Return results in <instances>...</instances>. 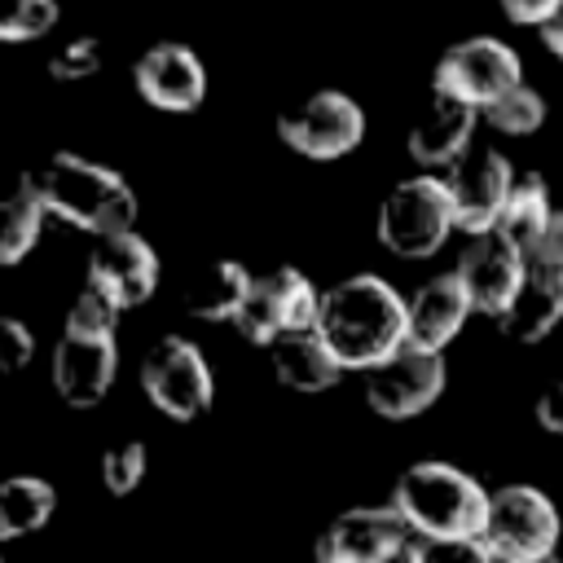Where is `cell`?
I'll list each match as a JSON object with an SVG mask.
<instances>
[{
  "label": "cell",
  "instance_id": "6da1fadb",
  "mask_svg": "<svg viewBox=\"0 0 563 563\" xmlns=\"http://www.w3.org/2000/svg\"><path fill=\"white\" fill-rule=\"evenodd\" d=\"M343 369H374L409 343V299L378 273H352L321 290L317 325Z\"/></svg>",
  "mask_w": 563,
  "mask_h": 563
},
{
  "label": "cell",
  "instance_id": "7a4b0ae2",
  "mask_svg": "<svg viewBox=\"0 0 563 563\" xmlns=\"http://www.w3.org/2000/svg\"><path fill=\"white\" fill-rule=\"evenodd\" d=\"M31 189L40 194L44 211L53 220H66L92 238H106V233H123L136 224V194L132 185L97 163V158H84V154H70V150H57L48 154L35 172H26Z\"/></svg>",
  "mask_w": 563,
  "mask_h": 563
},
{
  "label": "cell",
  "instance_id": "3957f363",
  "mask_svg": "<svg viewBox=\"0 0 563 563\" xmlns=\"http://www.w3.org/2000/svg\"><path fill=\"white\" fill-rule=\"evenodd\" d=\"M391 506L405 515L413 537H479L488 488L453 462L422 457L396 475Z\"/></svg>",
  "mask_w": 563,
  "mask_h": 563
},
{
  "label": "cell",
  "instance_id": "277c9868",
  "mask_svg": "<svg viewBox=\"0 0 563 563\" xmlns=\"http://www.w3.org/2000/svg\"><path fill=\"white\" fill-rule=\"evenodd\" d=\"M453 229H457L453 198H449L444 176H435V172H418V176H405L400 185H391L387 198L378 202V220H374L378 242L396 260H431L449 242Z\"/></svg>",
  "mask_w": 563,
  "mask_h": 563
},
{
  "label": "cell",
  "instance_id": "5b68a950",
  "mask_svg": "<svg viewBox=\"0 0 563 563\" xmlns=\"http://www.w3.org/2000/svg\"><path fill=\"white\" fill-rule=\"evenodd\" d=\"M479 537L497 563H528L559 550L563 519L559 506L537 484H501L488 493V515Z\"/></svg>",
  "mask_w": 563,
  "mask_h": 563
},
{
  "label": "cell",
  "instance_id": "8992f818",
  "mask_svg": "<svg viewBox=\"0 0 563 563\" xmlns=\"http://www.w3.org/2000/svg\"><path fill=\"white\" fill-rule=\"evenodd\" d=\"M141 387L150 405L176 422H194L216 400V374L207 352L185 334H163L141 361Z\"/></svg>",
  "mask_w": 563,
  "mask_h": 563
},
{
  "label": "cell",
  "instance_id": "52a82bcc",
  "mask_svg": "<svg viewBox=\"0 0 563 563\" xmlns=\"http://www.w3.org/2000/svg\"><path fill=\"white\" fill-rule=\"evenodd\" d=\"M515 84H523V62L497 35H466V40L449 44L431 70V92L457 97L475 110L493 106Z\"/></svg>",
  "mask_w": 563,
  "mask_h": 563
},
{
  "label": "cell",
  "instance_id": "ba28073f",
  "mask_svg": "<svg viewBox=\"0 0 563 563\" xmlns=\"http://www.w3.org/2000/svg\"><path fill=\"white\" fill-rule=\"evenodd\" d=\"M277 136L286 150L312 163H334L365 141V110L356 97L339 88H321L277 114Z\"/></svg>",
  "mask_w": 563,
  "mask_h": 563
},
{
  "label": "cell",
  "instance_id": "9c48e42d",
  "mask_svg": "<svg viewBox=\"0 0 563 563\" xmlns=\"http://www.w3.org/2000/svg\"><path fill=\"white\" fill-rule=\"evenodd\" d=\"M317 308H321V290L308 282L303 268H273V273H255L251 295L238 312V334L255 347H268L282 334L295 330H312L317 325Z\"/></svg>",
  "mask_w": 563,
  "mask_h": 563
},
{
  "label": "cell",
  "instance_id": "30bf717a",
  "mask_svg": "<svg viewBox=\"0 0 563 563\" xmlns=\"http://www.w3.org/2000/svg\"><path fill=\"white\" fill-rule=\"evenodd\" d=\"M444 383H449L444 352H427L418 343H405L400 352H391L387 361L365 369V405L391 422L418 418L440 400Z\"/></svg>",
  "mask_w": 563,
  "mask_h": 563
},
{
  "label": "cell",
  "instance_id": "8fae6325",
  "mask_svg": "<svg viewBox=\"0 0 563 563\" xmlns=\"http://www.w3.org/2000/svg\"><path fill=\"white\" fill-rule=\"evenodd\" d=\"M409 541H413V528L391 501L347 506L321 528L312 559L317 563H396Z\"/></svg>",
  "mask_w": 563,
  "mask_h": 563
},
{
  "label": "cell",
  "instance_id": "7c38bea8",
  "mask_svg": "<svg viewBox=\"0 0 563 563\" xmlns=\"http://www.w3.org/2000/svg\"><path fill=\"white\" fill-rule=\"evenodd\" d=\"M453 273L462 282V290L471 295V308L479 317H493L497 321L510 308V299L519 295L523 277H528V255H523V246L510 233L488 229V233L466 238Z\"/></svg>",
  "mask_w": 563,
  "mask_h": 563
},
{
  "label": "cell",
  "instance_id": "4fadbf2b",
  "mask_svg": "<svg viewBox=\"0 0 563 563\" xmlns=\"http://www.w3.org/2000/svg\"><path fill=\"white\" fill-rule=\"evenodd\" d=\"M515 176H519V172L510 167V158H506L501 150H475V145H471V150L444 172V185H449V198H453L457 233L475 238V233L497 229Z\"/></svg>",
  "mask_w": 563,
  "mask_h": 563
},
{
  "label": "cell",
  "instance_id": "5bb4252c",
  "mask_svg": "<svg viewBox=\"0 0 563 563\" xmlns=\"http://www.w3.org/2000/svg\"><path fill=\"white\" fill-rule=\"evenodd\" d=\"M158 273H163L158 251L136 229H123V233L97 238V246L88 251V282L84 286L101 290L106 299H114L128 312V308H141L154 299Z\"/></svg>",
  "mask_w": 563,
  "mask_h": 563
},
{
  "label": "cell",
  "instance_id": "9a60e30c",
  "mask_svg": "<svg viewBox=\"0 0 563 563\" xmlns=\"http://www.w3.org/2000/svg\"><path fill=\"white\" fill-rule=\"evenodd\" d=\"M132 84H136L145 106H154L163 114H189L207 97V66L189 44L158 40L136 57Z\"/></svg>",
  "mask_w": 563,
  "mask_h": 563
},
{
  "label": "cell",
  "instance_id": "2e32d148",
  "mask_svg": "<svg viewBox=\"0 0 563 563\" xmlns=\"http://www.w3.org/2000/svg\"><path fill=\"white\" fill-rule=\"evenodd\" d=\"M119 374V334H66L53 347L48 361V378L53 391L70 405V409H92L106 400V391L114 387Z\"/></svg>",
  "mask_w": 563,
  "mask_h": 563
},
{
  "label": "cell",
  "instance_id": "e0dca14e",
  "mask_svg": "<svg viewBox=\"0 0 563 563\" xmlns=\"http://www.w3.org/2000/svg\"><path fill=\"white\" fill-rule=\"evenodd\" d=\"M475 123H479L475 106L444 97V92H431L427 110L409 123L405 150L422 172H449L475 145Z\"/></svg>",
  "mask_w": 563,
  "mask_h": 563
},
{
  "label": "cell",
  "instance_id": "ac0fdd59",
  "mask_svg": "<svg viewBox=\"0 0 563 563\" xmlns=\"http://www.w3.org/2000/svg\"><path fill=\"white\" fill-rule=\"evenodd\" d=\"M471 295L462 290L457 273H440V277H427L413 295H409V343L427 347V352H444L466 317H471Z\"/></svg>",
  "mask_w": 563,
  "mask_h": 563
},
{
  "label": "cell",
  "instance_id": "d6986e66",
  "mask_svg": "<svg viewBox=\"0 0 563 563\" xmlns=\"http://www.w3.org/2000/svg\"><path fill=\"white\" fill-rule=\"evenodd\" d=\"M268 365H273V378L299 396H321L330 391L347 369L339 365V356L325 347V339L317 330H295V334H282L273 339L268 347Z\"/></svg>",
  "mask_w": 563,
  "mask_h": 563
},
{
  "label": "cell",
  "instance_id": "ffe728a7",
  "mask_svg": "<svg viewBox=\"0 0 563 563\" xmlns=\"http://www.w3.org/2000/svg\"><path fill=\"white\" fill-rule=\"evenodd\" d=\"M559 321H563V268L528 264V277L519 286V295L497 317L501 334L515 339V343H541L545 334L559 330Z\"/></svg>",
  "mask_w": 563,
  "mask_h": 563
},
{
  "label": "cell",
  "instance_id": "44dd1931",
  "mask_svg": "<svg viewBox=\"0 0 563 563\" xmlns=\"http://www.w3.org/2000/svg\"><path fill=\"white\" fill-rule=\"evenodd\" d=\"M57 510V488L44 475H4L0 479V545L40 532Z\"/></svg>",
  "mask_w": 563,
  "mask_h": 563
},
{
  "label": "cell",
  "instance_id": "7402d4cb",
  "mask_svg": "<svg viewBox=\"0 0 563 563\" xmlns=\"http://www.w3.org/2000/svg\"><path fill=\"white\" fill-rule=\"evenodd\" d=\"M255 273L238 260H216L189 290H185V308L198 321H238L246 295H251Z\"/></svg>",
  "mask_w": 563,
  "mask_h": 563
},
{
  "label": "cell",
  "instance_id": "603a6c76",
  "mask_svg": "<svg viewBox=\"0 0 563 563\" xmlns=\"http://www.w3.org/2000/svg\"><path fill=\"white\" fill-rule=\"evenodd\" d=\"M44 220H48V211H44L40 194L31 189V180L22 176L18 189L0 198V268H13L35 251Z\"/></svg>",
  "mask_w": 563,
  "mask_h": 563
},
{
  "label": "cell",
  "instance_id": "cb8c5ba5",
  "mask_svg": "<svg viewBox=\"0 0 563 563\" xmlns=\"http://www.w3.org/2000/svg\"><path fill=\"white\" fill-rule=\"evenodd\" d=\"M554 216V198H550V185L541 172H519L515 185H510V198H506V211H501V233H510L519 246H528L545 220Z\"/></svg>",
  "mask_w": 563,
  "mask_h": 563
},
{
  "label": "cell",
  "instance_id": "d4e9b609",
  "mask_svg": "<svg viewBox=\"0 0 563 563\" xmlns=\"http://www.w3.org/2000/svg\"><path fill=\"white\" fill-rule=\"evenodd\" d=\"M479 119L501 132V136H532L545 123V97L532 84H515L510 92H501L493 106L479 110Z\"/></svg>",
  "mask_w": 563,
  "mask_h": 563
},
{
  "label": "cell",
  "instance_id": "484cf974",
  "mask_svg": "<svg viewBox=\"0 0 563 563\" xmlns=\"http://www.w3.org/2000/svg\"><path fill=\"white\" fill-rule=\"evenodd\" d=\"M57 26V0H0V44H26Z\"/></svg>",
  "mask_w": 563,
  "mask_h": 563
},
{
  "label": "cell",
  "instance_id": "4316f807",
  "mask_svg": "<svg viewBox=\"0 0 563 563\" xmlns=\"http://www.w3.org/2000/svg\"><path fill=\"white\" fill-rule=\"evenodd\" d=\"M396 563H497L484 537H413Z\"/></svg>",
  "mask_w": 563,
  "mask_h": 563
},
{
  "label": "cell",
  "instance_id": "83f0119b",
  "mask_svg": "<svg viewBox=\"0 0 563 563\" xmlns=\"http://www.w3.org/2000/svg\"><path fill=\"white\" fill-rule=\"evenodd\" d=\"M119 303L114 299H106L101 290H92V286H84L75 299H70V308H66V317H62V330L66 334H119Z\"/></svg>",
  "mask_w": 563,
  "mask_h": 563
},
{
  "label": "cell",
  "instance_id": "f1b7e54d",
  "mask_svg": "<svg viewBox=\"0 0 563 563\" xmlns=\"http://www.w3.org/2000/svg\"><path fill=\"white\" fill-rule=\"evenodd\" d=\"M145 471H150V453L141 440H123L101 453V484L110 497H128L132 488H141Z\"/></svg>",
  "mask_w": 563,
  "mask_h": 563
},
{
  "label": "cell",
  "instance_id": "f546056e",
  "mask_svg": "<svg viewBox=\"0 0 563 563\" xmlns=\"http://www.w3.org/2000/svg\"><path fill=\"white\" fill-rule=\"evenodd\" d=\"M101 62H106V44L97 35H75L48 57V75L57 84H79V79H92Z\"/></svg>",
  "mask_w": 563,
  "mask_h": 563
},
{
  "label": "cell",
  "instance_id": "4dcf8cb0",
  "mask_svg": "<svg viewBox=\"0 0 563 563\" xmlns=\"http://www.w3.org/2000/svg\"><path fill=\"white\" fill-rule=\"evenodd\" d=\"M35 356V334L18 317H0V374H22Z\"/></svg>",
  "mask_w": 563,
  "mask_h": 563
},
{
  "label": "cell",
  "instance_id": "1f68e13d",
  "mask_svg": "<svg viewBox=\"0 0 563 563\" xmlns=\"http://www.w3.org/2000/svg\"><path fill=\"white\" fill-rule=\"evenodd\" d=\"M528 264H550V268H563V211L554 207V216L545 220V229L523 246Z\"/></svg>",
  "mask_w": 563,
  "mask_h": 563
},
{
  "label": "cell",
  "instance_id": "d6a6232c",
  "mask_svg": "<svg viewBox=\"0 0 563 563\" xmlns=\"http://www.w3.org/2000/svg\"><path fill=\"white\" fill-rule=\"evenodd\" d=\"M497 9H501V18H510L515 26H545L559 9H563V0H497Z\"/></svg>",
  "mask_w": 563,
  "mask_h": 563
},
{
  "label": "cell",
  "instance_id": "836d02e7",
  "mask_svg": "<svg viewBox=\"0 0 563 563\" xmlns=\"http://www.w3.org/2000/svg\"><path fill=\"white\" fill-rule=\"evenodd\" d=\"M532 413H537V427H541V431H550V435L563 440V383H550V387L537 396Z\"/></svg>",
  "mask_w": 563,
  "mask_h": 563
},
{
  "label": "cell",
  "instance_id": "e575fe53",
  "mask_svg": "<svg viewBox=\"0 0 563 563\" xmlns=\"http://www.w3.org/2000/svg\"><path fill=\"white\" fill-rule=\"evenodd\" d=\"M537 35H541L545 53H554V57L563 62V9H559V13H554V18H550V22H545V26L537 31Z\"/></svg>",
  "mask_w": 563,
  "mask_h": 563
},
{
  "label": "cell",
  "instance_id": "d590c367",
  "mask_svg": "<svg viewBox=\"0 0 563 563\" xmlns=\"http://www.w3.org/2000/svg\"><path fill=\"white\" fill-rule=\"evenodd\" d=\"M528 563H563V559H559V550H554V554H541V559H528Z\"/></svg>",
  "mask_w": 563,
  "mask_h": 563
},
{
  "label": "cell",
  "instance_id": "8d00e7d4",
  "mask_svg": "<svg viewBox=\"0 0 563 563\" xmlns=\"http://www.w3.org/2000/svg\"><path fill=\"white\" fill-rule=\"evenodd\" d=\"M0 563H4V554H0Z\"/></svg>",
  "mask_w": 563,
  "mask_h": 563
}]
</instances>
